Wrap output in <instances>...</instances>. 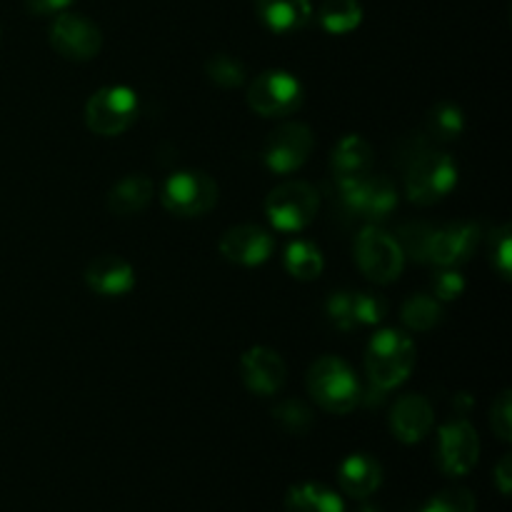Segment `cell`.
Here are the masks:
<instances>
[{
  "instance_id": "1",
  "label": "cell",
  "mask_w": 512,
  "mask_h": 512,
  "mask_svg": "<svg viewBox=\"0 0 512 512\" xmlns=\"http://www.w3.org/2000/svg\"><path fill=\"white\" fill-rule=\"evenodd\" d=\"M415 368V343L403 330H380L370 338L365 348V375L373 388L388 390L400 388Z\"/></svg>"
},
{
  "instance_id": "2",
  "label": "cell",
  "mask_w": 512,
  "mask_h": 512,
  "mask_svg": "<svg viewBox=\"0 0 512 512\" xmlns=\"http://www.w3.org/2000/svg\"><path fill=\"white\" fill-rule=\"evenodd\" d=\"M308 390L315 403L333 415H348L360 405L363 385L338 355H323L308 370Z\"/></svg>"
},
{
  "instance_id": "3",
  "label": "cell",
  "mask_w": 512,
  "mask_h": 512,
  "mask_svg": "<svg viewBox=\"0 0 512 512\" xmlns=\"http://www.w3.org/2000/svg\"><path fill=\"white\" fill-rule=\"evenodd\" d=\"M458 185V163L443 150H423L415 155L405 175V195L415 205H435Z\"/></svg>"
},
{
  "instance_id": "4",
  "label": "cell",
  "mask_w": 512,
  "mask_h": 512,
  "mask_svg": "<svg viewBox=\"0 0 512 512\" xmlns=\"http://www.w3.org/2000/svg\"><path fill=\"white\" fill-rule=\"evenodd\" d=\"M340 205L350 218L365 220L368 225H378L398 208V190L383 175H363V178L335 183Z\"/></svg>"
},
{
  "instance_id": "5",
  "label": "cell",
  "mask_w": 512,
  "mask_h": 512,
  "mask_svg": "<svg viewBox=\"0 0 512 512\" xmlns=\"http://www.w3.org/2000/svg\"><path fill=\"white\" fill-rule=\"evenodd\" d=\"M355 263L360 273L373 283L385 285L400 278L405 268V253L398 238L380 225H365L355 238Z\"/></svg>"
},
{
  "instance_id": "6",
  "label": "cell",
  "mask_w": 512,
  "mask_h": 512,
  "mask_svg": "<svg viewBox=\"0 0 512 512\" xmlns=\"http://www.w3.org/2000/svg\"><path fill=\"white\" fill-rule=\"evenodd\" d=\"M140 113L138 93L128 85H108L95 90L85 103V125L95 135L115 138L135 123Z\"/></svg>"
},
{
  "instance_id": "7",
  "label": "cell",
  "mask_w": 512,
  "mask_h": 512,
  "mask_svg": "<svg viewBox=\"0 0 512 512\" xmlns=\"http://www.w3.org/2000/svg\"><path fill=\"white\" fill-rule=\"evenodd\" d=\"M320 210V195L303 180H288L273 188L265 198V215L280 233H300L315 220Z\"/></svg>"
},
{
  "instance_id": "8",
  "label": "cell",
  "mask_w": 512,
  "mask_h": 512,
  "mask_svg": "<svg viewBox=\"0 0 512 512\" xmlns=\"http://www.w3.org/2000/svg\"><path fill=\"white\" fill-rule=\"evenodd\" d=\"M160 203L178 218H200L218 203V183L203 170H178L160 188Z\"/></svg>"
},
{
  "instance_id": "9",
  "label": "cell",
  "mask_w": 512,
  "mask_h": 512,
  "mask_svg": "<svg viewBox=\"0 0 512 512\" xmlns=\"http://www.w3.org/2000/svg\"><path fill=\"white\" fill-rule=\"evenodd\" d=\"M303 100V83L288 70H265L248 88V105L260 118H288L298 113Z\"/></svg>"
},
{
  "instance_id": "10",
  "label": "cell",
  "mask_w": 512,
  "mask_h": 512,
  "mask_svg": "<svg viewBox=\"0 0 512 512\" xmlns=\"http://www.w3.org/2000/svg\"><path fill=\"white\" fill-rule=\"evenodd\" d=\"M480 438L478 430L465 418L448 420L435 438V463L448 478H465L478 465Z\"/></svg>"
},
{
  "instance_id": "11",
  "label": "cell",
  "mask_w": 512,
  "mask_h": 512,
  "mask_svg": "<svg viewBox=\"0 0 512 512\" xmlns=\"http://www.w3.org/2000/svg\"><path fill=\"white\" fill-rule=\"evenodd\" d=\"M313 130L305 123H283L263 145V163L270 173L290 175L308 163L313 153Z\"/></svg>"
},
{
  "instance_id": "12",
  "label": "cell",
  "mask_w": 512,
  "mask_h": 512,
  "mask_svg": "<svg viewBox=\"0 0 512 512\" xmlns=\"http://www.w3.org/2000/svg\"><path fill=\"white\" fill-rule=\"evenodd\" d=\"M50 45L65 60L85 63V60H93L100 53V48H103V33L85 15L63 10V13L55 15L53 25H50Z\"/></svg>"
},
{
  "instance_id": "13",
  "label": "cell",
  "mask_w": 512,
  "mask_h": 512,
  "mask_svg": "<svg viewBox=\"0 0 512 512\" xmlns=\"http://www.w3.org/2000/svg\"><path fill=\"white\" fill-rule=\"evenodd\" d=\"M483 230L478 223L460 220V223L443 225V228L430 230L428 248H425V263H433L438 268H458L468 263L478 250Z\"/></svg>"
},
{
  "instance_id": "14",
  "label": "cell",
  "mask_w": 512,
  "mask_h": 512,
  "mask_svg": "<svg viewBox=\"0 0 512 512\" xmlns=\"http://www.w3.org/2000/svg\"><path fill=\"white\" fill-rule=\"evenodd\" d=\"M240 375L250 393L260 395V398H270L283 390L285 380H288V368L285 360L280 358L278 350L265 348V345H255V348L245 350L240 358Z\"/></svg>"
},
{
  "instance_id": "15",
  "label": "cell",
  "mask_w": 512,
  "mask_h": 512,
  "mask_svg": "<svg viewBox=\"0 0 512 512\" xmlns=\"http://www.w3.org/2000/svg\"><path fill=\"white\" fill-rule=\"evenodd\" d=\"M220 255L225 260L235 265H243V268H255V265H263L265 260L273 255L275 240L260 225H235V228L225 230L223 238L218 243Z\"/></svg>"
},
{
  "instance_id": "16",
  "label": "cell",
  "mask_w": 512,
  "mask_h": 512,
  "mask_svg": "<svg viewBox=\"0 0 512 512\" xmlns=\"http://www.w3.org/2000/svg\"><path fill=\"white\" fill-rule=\"evenodd\" d=\"M435 410L425 395L408 393L395 400L393 413H390V430L395 438L405 445H415L425 440L433 430Z\"/></svg>"
},
{
  "instance_id": "17",
  "label": "cell",
  "mask_w": 512,
  "mask_h": 512,
  "mask_svg": "<svg viewBox=\"0 0 512 512\" xmlns=\"http://www.w3.org/2000/svg\"><path fill=\"white\" fill-rule=\"evenodd\" d=\"M85 285L103 298H123L135 288V270L120 255H100L85 268Z\"/></svg>"
},
{
  "instance_id": "18",
  "label": "cell",
  "mask_w": 512,
  "mask_h": 512,
  "mask_svg": "<svg viewBox=\"0 0 512 512\" xmlns=\"http://www.w3.org/2000/svg\"><path fill=\"white\" fill-rule=\"evenodd\" d=\"M338 485L345 495L355 500H365L383 485V465L368 453H353L340 463Z\"/></svg>"
},
{
  "instance_id": "19",
  "label": "cell",
  "mask_w": 512,
  "mask_h": 512,
  "mask_svg": "<svg viewBox=\"0 0 512 512\" xmlns=\"http://www.w3.org/2000/svg\"><path fill=\"white\" fill-rule=\"evenodd\" d=\"M373 155V145L363 135H343L335 143L333 155H330V168H333L335 183H345V180H355L373 173Z\"/></svg>"
},
{
  "instance_id": "20",
  "label": "cell",
  "mask_w": 512,
  "mask_h": 512,
  "mask_svg": "<svg viewBox=\"0 0 512 512\" xmlns=\"http://www.w3.org/2000/svg\"><path fill=\"white\" fill-rule=\"evenodd\" d=\"M255 8L265 28L280 35L305 28L313 15L310 0H255Z\"/></svg>"
},
{
  "instance_id": "21",
  "label": "cell",
  "mask_w": 512,
  "mask_h": 512,
  "mask_svg": "<svg viewBox=\"0 0 512 512\" xmlns=\"http://www.w3.org/2000/svg\"><path fill=\"white\" fill-rule=\"evenodd\" d=\"M155 195V183L143 173L125 175L123 180L110 188L108 193V208L120 218H130V215L143 213L150 205Z\"/></svg>"
},
{
  "instance_id": "22",
  "label": "cell",
  "mask_w": 512,
  "mask_h": 512,
  "mask_svg": "<svg viewBox=\"0 0 512 512\" xmlns=\"http://www.w3.org/2000/svg\"><path fill=\"white\" fill-rule=\"evenodd\" d=\"M285 512H345V503L323 483H298L285 493Z\"/></svg>"
},
{
  "instance_id": "23",
  "label": "cell",
  "mask_w": 512,
  "mask_h": 512,
  "mask_svg": "<svg viewBox=\"0 0 512 512\" xmlns=\"http://www.w3.org/2000/svg\"><path fill=\"white\" fill-rule=\"evenodd\" d=\"M318 23L330 35H348L363 23L360 0H325L318 10Z\"/></svg>"
},
{
  "instance_id": "24",
  "label": "cell",
  "mask_w": 512,
  "mask_h": 512,
  "mask_svg": "<svg viewBox=\"0 0 512 512\" xmlns=\"http://www.w3.org/2000/svg\"><path fill=\"white\" fill-rule=\"evenodd\" d=\"M285 270L293 275L295 280H315L323 275L325 258L320 248L310 240H293L285 248Z\"/></svg>"
},
{
  "instance_id": "25",
  "label": "cell",
  "mask_w": 512,
  "mask_h": 512,
  "mask_svg": "<svg viewBox=\"0 0 512 512\" xmlns=\"http://www.w3.org/2000/svg\"><path fill=\"white\" fill-rule=\"evenodd\" d=\"M443 305L440 300H435L433 295L418 293L413 298H408L400 308V320L408 330L415 333H428V330L438 328L443 323Z\"/></svg>"
},
{
  "instance_id": "26",
  "label": "cell",
  "mask_w": 512,
  "mask_h": 512,
  "mask_svg": "<svg viewBox=\"0 0 512 512\" xmlns=\"http://www.w3.org/2000/svg\"><path fill=\"white\" fill-rule=\"evenodd\" d=\"M465 130V115L458 105L453 103H438L428 113L425 120V135L438 143H453L463 135Z\"/></svg>"
},
{
  "instance_id": "27",
  "label": "cell",
  "mask_w": 512,
  "mask_h": 512,
  "mask_svg": "<svg viewBox=\"0 0 512 512\" xmlns=\"http://www.w3.org/2000/svg\"><path fill=\"white\" fill-rule=\"evenodd\" d=\"M273 420L290 435H305L313 428L315 418L313 410L303 403V400H280L273 408Z\"/></svg>"
},
{
  "instance_id": "28",
  "label": "cell",
  "mask_w": 512,
  "mask_h": 512,
  "mask_svg": "<svg viewBox=\"0 0 512 512\" xmlns=\"http://www.w3.org/2000/svg\"><path fill=\"white\" fill-rule=\"evenodd\" d=\"M205 75H208L218 88H240V85L245 83V78H248L243 60H238L235 55L228 53H218L213 55V58H208V63H205Z\"/></svg>"
},
{
  "instance_id": "29",
  "label": "cell",
  "mask_w": 512,
  "mask_h": 512,
  "mask_svg": "<svg viewBox=\"0 0 512 512\" xmlns=\"http://www.w3.org/2000/svg\"><path fill=\"white\" fill-rule=\"evenodd\" d=\"M418 512H475V495L468 488H445Z\"/></svg>"
},
{
  "instance_id": "30",
  "label": "cell",
  "mask_w": 512,
  "mask_h": 512,
  "mask_svg": "<svg viewBox=\"0 0 512 512\" xmlns=\"http://www.w3.org/2000/svg\"><path fill=\"white\" fill-rule=\"evenodd\" d=\"M325 315L343 333L358 328L355 325V293H348V290H335V293H330L328 300H325Z\"/></svg>"
},
{
  "instance_id": "31",
  "label": "cell",
  "mask_w": 512,
  "mask_h": 512,
  "mask_svg": "<svg viewBox=\"0 0 512 512\" xmlns=\"http://www.w3.org/2000/svg\"><path fill=\"white\" fill-rule=\"evenodd\" d=\"M388 315V300L380 293H355V325H380Z\"/></svg>"
},
{
  "instance_id": "32",
  "label": "cell",
  "mask_w": 512,
  "mask_h": 512,
  "mask_svg": "<svg viewBox=\"0 0 512 512\" xmlns=\"http://www.w3.org/2000/svg\"><path fill=\"white\" fill-rule=\"evenodd\" d=\"M490 258H493V268L503 280H510L512 270V240H510V225H500L493 230V240H490Z\"/></svg>"
},
{
  "instance_id": "33",
  "label": "cell",
  "mask_w": 512,
  "mask_h": 512,
  "mask_svg": "<svg viewBox=\"0 0 512 512\" xmlns=\"http://www.w3.org/2000/svg\"><path fill=\"white\" fill-rule=\"evenodd\" d=\"M433 298L440 303H450L458 300L465 293V278L460 275L458 268H438L433 275Z\"/></svg>"
},
{
  "instance_id": "34",
  "label": "cell",
  "mask_w": 512,
  "mask_h": 512,
  "mask_svg": "<svg viewBox=\"0 0 512 512\" xmlns=\"http://www.w3.org/2000/svg\"><path fill=\"white\" fill-rule=\"evenodd\" d=\"M490 428L498 435L503 443H510L512 438V403H510V390H503V393L495 398L493 408H490Z\"/></svg>"
},
{
  "instance_id": "35",
  "label": "cell",
  "mask_w": 512,
  "mask_h": 512,
  "mask_svg": "<svg viewBox=\"0 0 512 512\" xmlns=\"http://www.w3.org/2000/svg\"><path fill=\"white\" fill-rule=\"evenodd\" d=\"M75 0H25L30 13L35 15H58L63 10H68Z\"/></svg>"
},
{
  "instance_id": "36",
  "label": "cell",
  "mask_w": 512,
  "mask_h": 512,
  "mask_svg": "<svg viewBox=\"0 0 512 512\" xmlns=\"http://www.w3.org/2000/svg\"><path fill=\"white\" fill-rule=\"evenodd\" d=\"M493 480H495V485H498L500 493L510 495V490H512V458L510 455H503V458H500V463L495 465Z\"/></svg>"
},
{
  "instance_id": "37",
  "label": "cell",
  "mask_w": 512,
  "mask_h": 512,
  "mask_svg": "<svg viewBox=\"0 0 512 512\" xmlns=\"http://www.w3.org/2000/svg\"><path fill=\"white\" fill-rule=\"evenodd\" d=\"M473 405H475L473 395H468V393H458V395H455V408L460 410V415L468 413V410L473 408Z\"/></svg>"
},
{
  "instance_id": "38",
  "label": "cell",
  "mask_w": 512,
  "mask_h": 512,
  "mask_svg": "<svg viewBox=\"0 0 512 512\" xmlns=\"http://www.w3.org/2000/svg\"><path fill=\"white\" fill-rule=\"evenodd\" d=\"M360 512H378V510H375V508H363Z\"/></svg>"
}]
</instances>
